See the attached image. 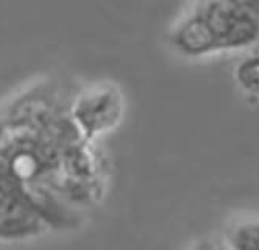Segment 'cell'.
I'll return each mask as SVG.
<instances>
[{
  "label": "cell",
  "instance_id": "1",
  "mask_svg": "<svg viewBox=\"0 0 259 250\" xmlns=\"http://www.w3.org/2000/svg\"><path fill=\"white\" fill-rule=\"evenodd\" d=\"M234 250H259V224H239L230 236Z\"/></svg>",
  "mask_w": 259,
  "mask_h": 250
},
{
  "label": "cell",
  "instance_id": "2",
  "mask_svg": "<svg viewBox=\"0 0 259 250\" xmlns=\"http://www.w3.org/2000/svg\"><path fill=\"white\" fill-rule=\"evenodd\" d=\"M237 77L247 91L259 92V56H251L242 61L237 69Z\"/></svg>",
  "mask_w": 259,
  "mask_h": 250
}]
</instances>
